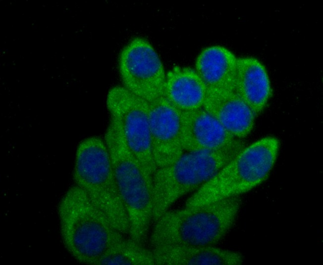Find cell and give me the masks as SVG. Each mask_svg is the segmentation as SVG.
I'll return each mask as SVG.
<instances>
[{
  "label": "cell",
  "instance_id": "cell-5",
  "mask_svg": "<svg viewBox=\"0 0 323 265\" xmlns=\"http://www.w3.org/2000/svg\"><path fill=\"white\" fill-rule=\"evenodd\" d=\"M280 141L268 136L243 148L212 178L186 201L195 208L221 199L239 196L264 181L277 157Z\"/></svg>",
  "mask_w": 323,
  "mask_h": 265
},
{
  "label": "cell",
  "instance_id": "cell-4",
  "mask_svg": "<svg viewBox=\"0 0 323 265\" xmlns=\"http://www.w3.org/2000/svg\"><path fill=\"white\" fill-rule=\"evenodd\" d=\"M105 141L117 187L129 225V236L145 245L153 222L152 184L138 160L128 147L121 127L110 118Z\"/></svg>",
  "mask_w": 323,
  "mask_h": 265
},
{
  "label": "cell",
  "instance_id": "cell-6",
  "mask_svg": "<svg viewBox=\"0 0 323 265\" xmlns=\"http://www.w3.org/2000/svg\"><path fill=\"white\" fill-rule=\"evenodd\" d=\"M73 178L112 224L129 235L127 216L116 184L109 153L105 140L98 136L82 140L76 152Z\"/></svg>",
  "mask_w": 323,
  "mask_h": 265
},
{
  "label": "cell",
  "instance_id": "cell-8",
  "mask_svg": "<svg viewBox=\"0 0 323 265\" xmlns=\"http://www.w3.org/2000/svg\"><path fill=\"white\" fill-rule=\"evenodd\" d=\"M122 86L148 102L164 96L166 73L154 47L135 37L121 49L118 60Z\"/></svg>",
  "mask_w": 323,
  "mask_h": 265
},
{
  "label": "cell",
  "instance_id": "cell-13",
  "mask_svg": "<svg viewBox=\"0 0 323 265\" xmlns=\"http://www.w3.org/2000/svg\"><path fill=\"white\" fill-rule=\"evenodd\" d=\"M234 91L257 116L266 105L271 94L269 77L264 65L257 58H237Z\"/></svg>",
  "mask_w": 323,
  "mask_h": 265
},
{
  "label": "cell",
  "instance_id": "cell-7",
  "mask_svg": "<svg viewBox=\"0 0 323 265\" xmlns=\"http://www.w3.org/2000/svg\"><path fill=\"white\" fill-rule=\"evenodd\" d=\"M106 104L110 118L120 125L128 147L152 185L157 168L151 149L149 102L122 86H115L108 91Z\"/></svg>",
  "mask_w": 323,
  "mask_h": 265
},
{
  "label": "cell",
  "instance_id": "cell-15",
  "mask_svg": "<svg viewBox=\"0 0 323 265\" xmlns=\"http://www.w3.org/2000/svg\"><path fill=\"white\" fill-rule=\"evenodd\" d=\"M206 93V86L195 70L175 66L166 73L164 96L179 111L203 107Z\"/></svg>",
  "mask_w": 323,
  "mask_h": 265
},
{
  "label": "cell",
  "instance_id": "cell-9",
  "mask_svg": "<svg viewBox=\"0 0 323 265\" xmlns=\"http://www.w3.org/2000/svg\"><path fill=\"white\" fill-rule=\"evenodd\" d=\"M149 118L156 168L170 164L185 152L181 139L180 112L162 96L149 102Z\"/></svg>",
  "mask_w": 323,
  "mask_h": 265
},
{
  "label": "cell",
  "instance_id": "cell-12",
  "mask_svg": "<svg viewBox=\"0 0 323 265\" xmlns=\"http://www.w3.org/2000/svg\"><path fill=\"white\" fill-rule=\"evenodd\" d=\"M156 265H239L237 252L214 246L167 245L151 248Z\"/></svg>",
  "mask_w": 323,
  "mask_h": 265
},
{
  "label": "cell",
  "instance_id": "cell-3",
  "mask_svg": "<svg viewBox=\"0 0 323 265\" xmlns=\"http://www.w3.org/2000/svg\"><path fill=\"white\" fill-rule=\"evenodd\" d=\"M245 146L237 139L218 149L185 152L172 163L157 168L152 177L153 222L180 198L200 188Z\"/></svg>",
  "mask_w": 323,
  "mask_h": 265
},
{
  "label": "cell",
  "instance_id": "cell-10",
  "mask_svg": "<svg viewBox=\"0 0 323 265\" xmlns=\"http://www.w3.org/2000/svg\"><path fill=\"white\" fill-rule=\"evenodd\" d=\"M180 112L181 139L184 152L218 149L237 139L203 107Z\"/></svg>",
  "mask_w": 323,
  "mask_h": 265
},
{
  "label": "cell",
  "instance_id": "cell-1",
  "mask_svg": "<svg viewBox=\"0 0 323 265\" xmlns=\"http://www.w3.org/2000/svg\"><path fill=\"white\" fill-rule=\"evenodd\" d=\"M58 215L64 247L83 264L97 265L111 247L125 237L76 185L60 200Z\"/></svg>",
  "mask_w": 323,
  "mask_h": 265
},
{
  "label": "cell",
  "instance_id": "cell-2",
  "mask_svg": "<svg viewBox=\"0 0 323 265\" xmlns=\"http://www.w3.org/2000/svg\"><path fill=\"white\" fill-rule=\"evenodd\" d=\"M241 205L237 196L200 207L168 210L154 222L148 239L151 248L214 246L232 227Z\"/></svg>",
  "mask_w": 323,
  "mask_h": 265
},
{
  "label": "cell",
  "instance_id": "cell-16",
  "mask_svg": "<svg viewBox=\"0 0 323 265\" xmlns=\"http://www.w3.org/2000/svg\"><path fill=\"white\" fill-rule=\"evenodd\" d=\"M156 265L151 249L125 237L111 247L97 265Z\"/></svg>",
  "mask_w": 323,
  "mask_h": 265
},
{
  "label": "cell",
  "instance_id": "cell-11",
  "mask_svg": "<svg viewBox=\"0 0 323 265\" xmlns=\"http://www.w3.org/2000/svg\"><path fill=\"white\" fill-rule=\"evenodd\" d=\"M203 107L236 138L246 137L253 130L256 115L234 90L207 89Z\"/></svg>",
  "mask_w": 323,
  "mask_h": 265
},
{
  "label": "cell",
  "instance_id": "cell-14",
  "mask_svg": "<svg viewBox=\"0 0 323 265\" xmlns=\"http://www.w3.org/2000/svg\"><path fill=\"white\" fill-rule=\"evenodd\" d=\"M237 59L235 55L225 47L209 46L197 57L195 71L207 89L234 90Z\"/></svg>",
  "mask_w": 323,
  "mask_h": 265
}]
</instances>
